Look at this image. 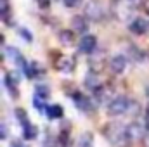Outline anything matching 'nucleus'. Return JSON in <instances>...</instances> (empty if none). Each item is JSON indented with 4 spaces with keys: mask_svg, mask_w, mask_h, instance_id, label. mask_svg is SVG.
I'll use <instances>...</instances> for the list:
<instances>
[{
    "mask_svg": "<svg viewBox=\"0 0 149 147\" xmlns=\"http://www.w3.org/2000/svg\"><path fill=\"white\" fill-rule=\"evenodd\" d=\"M125 64H127V61H125V57H123V55H114L111 61H109V68H111V71L114 74L123 73Z\"/></svg>",
    "mask_w": 149,
    "mask_h": 147,
    "instance_id": "nucleus-10",
    "label": "nucleus"
},
{
    "mask_svg": "<svg viewBox=\"0 0 149 147\" xmlns=\"http://www.w3.org/2000/svg\"><path fill=\"white\" fill-rule=\"evenodd\" d=\"M47 116H49L50 119L63 118V107L57 106V104H50V106H47Z\"/></svg>",
    "mask_w": 149,
    "mask_h": 147,
    "instance_id": "nucleus-12",
    "label": "nucleus"
},
{
    "mask_svg": "<svg viewBox=\"0 0 149 147\" xmlns=\"http://www.w3.org/2000/svg\"><path fill=\"white\" fill-rule=\"evenodd\" d=\"M144 7H146V10L149 12V0H146V2H144Z\"/></svg>",
    "mask_w": 149,
    "mask_h": 147,
    "instance_id": "nucleus-24",
    "label": "nucleus"
},
{
    "mask_svg": "<svg viewBox=\"0 0 149 147\" xmlns=\"http://www.w3.org/2000/svg\"><path fill=\"white\" fill-rule=\"evenodd\" d=\"M12 147H23V146H21V144H17V142H16V144H12Z\"/></svg>",
    "mask_w": 149,
    "mask_h": 147,
    "instance_id": "nucleus-25",
    "label": "nucleus"
},
{
    "mask_svg": "<svg viewBox=\"0 0 149 147\" xmlns=\"http://www.w3.org/2000/svg\"><path fill=\"white\" fill-rule=\"evenodd\" d=\"M128 54H130V57H134L135 61H142V57H144V52H141V50H139L137 47H134V45L128 49Z\"/></svg>",
    "mask_w": 149,
    "mask_h": 147,
    "instance_id": "nucleus-17",
    "label": "nucleus"
},
{
    "mask_svg": "<svg viewBox=\"0 0 149 147\" xmlns=\"http://www.w3.org/2000/svg\"><path fill=\"white\" fill-rule=\"evenodd\" d=\"M148 95H149V87H148Z\"/></svg>",
    "mask_w": 149,
    "mask_h": 147,
    "instance_id": "nucleus-27",
    "label": "nucleus"
},
{
    "mask_svg": "<svg viewBox=\"0 0 149 147\" xmlns=\"http://www.w3.org/2000/svg\"><path fill=\"white\" fill-rule=\"evenodd\" d=\"M23 137H24L26 140L35 139V137H37V126H33L31 123L26 125V126H23Z\"/></svg>",
    "mask_w": 149,
    "mask_h": 147,
    "instance_id": "nucleus-14",
    "label": "nucleus"
},
{
    "mask_svg": "<svg viewBox=\"0 0 149 147\" xmlns=\"http://www.w3.org/2000/svg\"><path fill=\"white\" fill-rule=\"evenodd\" d=\"M21 33H23V37H24V40H28V42H31V35L26 31V30H21Z\"/></svg>",
    "mask_w": 149,
    "mask_h": 147,
    "instance_id": "nucleus-21",
    "label": "nucleus"
},
{
    "mask_svg": "<svg viewBox=\"0 0 149 147\" xmlns=\"http://www.w3.org/2000/svg\"><path fill=\"white\" fill-rule=\"evenodd\" d=\"M148 116H149V106H148Z\"/></svg>",
    "mask_w": 149,
    "mask_h": 147,
    "instance_id": "nucleus-26",
    "label": "nucleus"
},
{
    "mask_svg": "<svg viewBox=\"0 0 149 147\" xmlns=\"http://www.w3.org/2000/svg\"><path fill=\"white\" fill-rule=\"evenodd\" d=\"M63 3L66 7H70V9H74V7H78L81 3V0H63Z\"/></svg>",
    "mask_w": 149,
    "mask_h": 147,
    "instance_id": "nucleus-19",
    "label": "nucleus"
},
{
    "mask_svg": "<svg viewBox=\"0 0 149 147\" xmlns=\"http://www.w3.org/2000/svg\"><path fill=\"white\" fill-rule=\"evenodd\" d=\"M102 85V81H101V78L97 76V73L94 71V69H90L87 76H85V87L87 88H90V90H95V88H99Z\"/></svg>",
    "mask_w": 149,
    "mask_h": 147,
    "instance_id": "nucleus-8",
    "label": "nucleus"
},
{
    "mask_svg": "<svg viewBox=\"0 0 149 147\" xmlns=\"http://www.w3.org/2000/svg\"><path fill=\"white\" fill-rule=\"evenodd\" d=\"M130 104L132 101L123 97V95H118L114 97L111 102L108 104V114L109 116H121V114H128V109H130Z\"/></svg>",
    "mask_w": 149,
    "mask_h": 147,
    "instance_id": "nucleus-2",
    "label": "nucleus"
},
{
    "mask_svg": "<svg viewBox=\"0 0 149 147\" xmlns=\"http://www.w3.org/2000/svg\"><path fill=\"white\" fill-rule=\"evenodd\" d=\"M144 147H149V130L146 132V135H144Z\"/></svg>",
    "mask_w": 149,
    "mask_h": 147,
    "instance_id": "nucleus-22",
    "label": "nucleus"
},
{
    "mask_svg": "<svg viewBox=\"0 0 149 147\" xmlns=\"http://www.w3.org/2000/svg\"><path fill=\"white\" fill-rule=\"evenodd\" d=\"M73 28L76 30V31H85L87 30V23H85V17H81V16H76V17H73Z\"/></svg>",
    "mask_w": 149,
    "mask_h": 147,
    "instance_id": "nucleus-16",
    "label": "nucleus"
},
{
    "mask_svg": "<svg viewBox=\"0 0 149 147\" xmlns=\"http://www.w3.org/2000/svg\"><path fill=\"white\" fill-rule=\"evenodd\" d=\"M74 33L73 31H70V30H64V31H61L59 33V40H61V43L63 45H71L74 42Z\"/></svg>",
    "mask_w": 149,
    "mask_h": 147,
    "instance_id": "nucleus-13",
    "label": "nucleus"
},
{
    "mask_svg": "<svg viewBox=\"0 0 149 147\" xmlns=\"http://www.w3.org/2000/svg\"><path fill=\"white\" fill-rule=\"evenodd\" d=\"M3 83H5V87L9 88L10 95H12V97H17V88H16V83L12 81V78H10L9 74H5V76H3Z\"/></svg>",
    "mask_w": 149,
    "mask_h": 147,
    "instance_id": "nucleus-15",
    "label": "nucleus"
},
{
    "mask_svg": "<svg viewBox=\"0 0 149 147\" xmlns=\"http://www.w3.org/2000/svg\"><path fill=\"white\" fill-rule=\"evenodd\" d=\"M95 45H97V40H95L94 35H85V37H81V40H80L78 49H80L81 54H92L95 50Z\"/></svg>",
    "mask_w": 149,
    "mask_h": 147,
    "instance_id": "nucleus-5",
    "label": "nucleus"
},
{
    "mask_svg": "<svg viewBox=\"0 0 149 147\" xmlns=\"http://www.w3.org/2000/svg\"><path fill=\"white\" fill-rule=\"evenodd\" d=\"M94 97L99 104H109L116 95H114V88L111 85H101L99 88L94 90Z\"/></svg>",
    "mask_w": 149,
    "mask_h": 147,
    "instance_id": "nucleus-4",
    "label": "nucleus"
},
{
    "mask_svg": "<svg viewBox=\"0 0 149 147\" xmlns=\"http://www.w3.org/2000/svg\"><path fill=\"white\" fill-rule=\"evenodd\" d=\"M35 97H38V99H47L49 97V90L43 88V87H38L37 92H35Z\"/></svg>",
    "mask_w": 149,
    "mask_h": 147,
    "instance_id": "nucleus-18",
    "label": "nucleus"
},
{
    "mask_svg": "<svg viewBox=\"0 0 149 147\" xmlns=\"http://www.w3.org/2000/svg\"><path fill=\"white\" fill-rule=\"evenodd\" d=\"M128 28H130L132 33H135V35H142V33H146V30L149 28V23H146V21L141 19V17H137V19H134V21L128 24Z\"/></svg>",
    "mask_w": 149,
    "mask_h": 147,
    "instance_id": "nucleus-9",
    "label": "nucleus"
},
{
    "mask_svg": "<svg viewBox=\"0 0 149 147\" xmlns=\"http://www.w3.org/2000/svg\"><path fill=\"white\" fill-rule=\"evenodd\" d=\"M73 101H74V104H76V107H78V109L85 111V112L94 111V106H92L90 99H88V97H85V95H83V94H80V92H74V94H73Z\"/></svg>",
    "mask_w": 149,
    "mask_h": 147,
    "instance_id": "nucleus-7",
    "label": "nucleus"
},
{
    "mask_svg": "<svg viewBox=\"0 0 149 147\" xmlns=\"http://www.w3.org/2000/svg\"><path fill=\"white\" fill-rule=\"evenodd\" d=\"M125 2H127L130 7H134V9H135L137 5H141V2H142V0H125Z\"/></svg>",
    "mask_w": 149,
    "mask_h": 147,
    "instance_id": "nucleus-20",
    "label": "nucleus"
},
{
    "mask_svg": "<svg viewBox=\"0 0 149 147\" xmlns=\"http://www.w3.org/2000/svg\"><path fill=\"white\" fill-rule=\"evenodd\" d=\"M74 68V59L70 55H61L57 61H56V69L57 71H63V73H71Z\"/></svg>",
    "mask_w": 149,
    "mask_h": 147,
    "instance_id": "nucleus-6",
    "label": "nucleus"
},
{
    "mask_svg": "<svg viewBox=\"0 0 149 147\" xmlns=\"http://www.w3.org/2000/svg\"><path fill=\"white\" fill-rule=\"evenodd\" d=\"M5 132H7V130H5V125L2 123V139H5V137H7V133H5Z\"/></svg>",
    "mask_w": 149,
    "mask_h": 147,
    "instance_id": "nucleus-23",
    "label": "nucleus"
},
{
    "mask_svg": "<svg viewBox=\"0 0 149 147\" xmlns=\"http://www.w3.org/2000/svg\"><path fill=\"white\" fill-rule=\"evenodd\" d=\"M102 135L108 139V142L114 147H128L130 146V139H128V132H127V125L120 123V121H111L102 128Z\"/></svg>",
    "mask_w": 149,
    "mask_h": 147,
    "instance_id": "nucleus-1",
    "label": "nucleus"
},
{
    "mask_svg": "<svg viewBox=\"0 0 149 147\" xmlns=\"http://www.w3.org/2000/svg\"><path fill=\"white\" fill-rule=\"evenodd\" d=\"M106 16V10H104V5L99 2V0H90L85 7V17L94 21V23H101Z\"/></svg>",
    "mask_w": 149,
    "mask_h": 147,
    "instance_id": "nucleus-3",
    "label": "nucleus"
},
{
    "mask_svg": "<svg viewBox=\"0 0 149 147\" xmlns=\"http://www.w3.org/2000/svg\"><path fill=\"white\" fill-rule=\"evenodd\" d=\"M94 146V135L88 132H83L78 140H76V147H92Z\"/></svg>",
    "mask_w": 149,
    "mask_h": 147,
    "instance_id": "nucleus-11",
    "label": "nucleus"
}]
</instances>
